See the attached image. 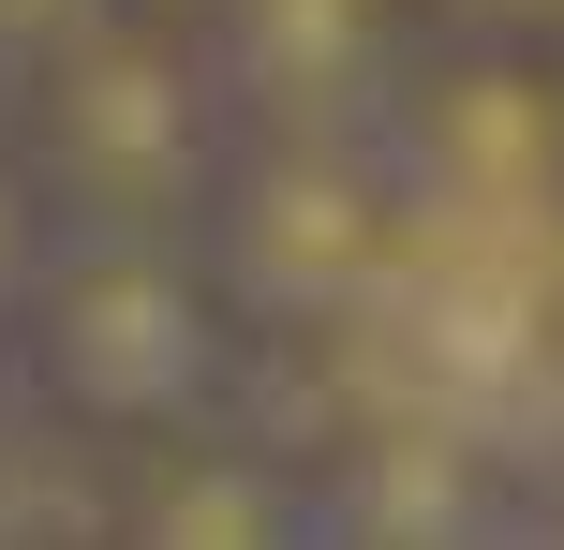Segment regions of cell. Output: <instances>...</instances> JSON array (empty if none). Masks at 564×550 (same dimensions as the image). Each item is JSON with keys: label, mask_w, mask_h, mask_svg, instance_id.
<instances>
[{"label": "cell", "mask_w": 564, "mask_h": 550, "mask_svg": "<svg viewBox=\"0 0 564 550\" xmlns=\"http://www.w3.org/2000/svg\"><path fill=\"white\" fill-rule=\"evenodd\" d=\"M416 119V164L446 194H490V208H564V45H431V75L401 89Z\"/></svg>", "instance_id": "5b68a950"}, {"label": "cell", "mask_w": 564, "mask_h": 550, "mask_svg": "<svg viewBox=\"0 0 564 550\" xmlns=\"http://www.w3.org/2000/svg\"><path fill=\"white\" fill-rule=\"evenodd\" d=\"M15 89H30L15 134L45 149V179H59L75 224H208V194H224V164H238V119H253L208 0L194 15L119 0L105 30H75V45H59L45 75H15Z\"/></svg>", "instance_id": "7a4b0ae2"}, {"label": "cell", "mask_w": 564, "mask_h": 550, "mask_svg": "<svg viewBox=\"0 0 564 550\" xmlns=\"http://www.w3.org/2000/svg\"><path fill=\"white\" fill-rule=\"evenodd\" d=\"M208 254L238 268L253 313H341V298H371V268H387V179L341 134L268 119V149H238L224 194H208Z\"/></svg>", "instance_id": "3957f363"}, {"label": "cell", "mask_w": 564, "mask_h": 550, "mask_svg": "<svg viewBox=\"0 0 564 550\" xmlns=\"http://www.w3.org/2000/svg\"><path fill=\"white\" fill-rule=\"evenodd\" d=\"M119 521L134 536H282L297 521V476L238 417H194L164 446H119Z\"/></svg>", "instance_id": "8992f818"}, {"label": "cell", "mask_w": 564, "mask_h": 550, "mask_svg": "<svg viewBox=\"0 0 564 550\" xmlns=\"http://www.w3.org/2000/svg\"><path fill=\"white\" fill-rule=\"evenodd\" d=\"M253 119L341 134V119H387L431 75V0H208Z\"/></svg>", "instance_id": "277c9868"}, {"label": "cell", "mask_w": 564, "mask_h": 550, "mask_svg": "<svg viewBox=\"0 0 564 550\" xmlns=\"http://www.w3.org/2000/svg\"><path fill=\"white\" fill-rule=\"evenodd\" d=\"M119 0H0V75H45L75 30H105Z\"/></svg>", "instance_id": "ba28073f"}, {"label": "cell", "mask_w": 564, "mask_h": 550, "mask_svg": "<svg viewBox=\"0 0 564 550\" xmlns=\"http://www.w3.org/2000/svg\"><path fill=\"white\" fill-rule=\"evenodd\" d=\"M59 238H75V208H59L45 149H30V134H0V343H15V327H30V298H45Z\"/></svg>", "instance_id": "52a82bcc"}, {"label": "cell", "mask_w": 564, "mask_h": 550, "mask_svg": "<svg viewBox=\"0 0 564 550\" xmlns=\"http://www.w3.org/2000/svg\"><path fill=\"white\" fill-rule=\"evenodd\" d=\"M238 343H253V298L208 254V224H75L15 327L30 387L89 446H164L194 417H224Z\"/></svg>", "instance_id": "6da1fadb"}]
</instances>
